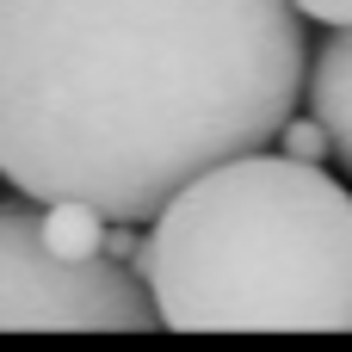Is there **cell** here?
Here are the masks:
<instances>
[{
    "instance_id": "7",
    "label": "cell",
    "mask_w": 352,
    "mask_h": 352,
    "mask_svg": "<svg viewBox=\"0 0 352 352\" xmlns=\"http://www.w3.org/2000/svg\"><path fill=\"white\" fill-rule=\"evenodd\" d=\"M303 19H316V25H346L352 19V0H291Z\"/></svg>"
},
{
    "instance_id": "2",
    "label": "cell",
    "mask_w": 352,
    "mask_h": 352,
    "mask_svg": "<svg viewBox=\"0 0 352 352\" xmlns=\"http://www.w3.org/2000/svg\"><path fill=\"white\" fill-rule=\"evenodd\" d=\"M130 266L179 334H346L352 198L322 161L248 148L192 173Z\"/></svg>"
},
{
    "instance_id": "1",
    "label": "cell",
    "mask_w": 352,
    "mask_h": 352,
    "mask_svg": "<svg viewBox=\"0 0 352 352\" xmlns=\"http://www.w3.org/2000/svg\"><path fill=\"white\" fill-rule=\"evenodd\" d=\"M303 56L291 0H0V179L142 229L192 173L272 148Z\"/></svg>"
},
{
    "instance_id": "5",
    "label": "cell",
    "mask_w": 352,
    "mask_h": 352,
    "mask_svg": "<svg viewBox=\"0 0 352 352\" xmlns=\"http://www.w3.org/2000/svg\"><path fill=\"white\" fill-rule=\"evenodd\" d=\"M37 241L62 260H93L105 248V217L93 204H74V198H50L37 204Z\"/></svg>"
},
{
    "instance_id": "3",
    "label": "cell",
    "mask_w": 352,
    "mask_h": 352,
    "mask_svg": "<svg viewBox=\"0 0 352 352\" xmlns=\"http://www.w3.org/2000/svg\"><path fill=\"white\" fill-rule=\"evenodd\" d=\"M130 260H62L37 241V204H0V334H155Z\"/></svg>"
},
{
    "instance_id": "4",
    "label": "cell",
    "mask_w": 352,
    "mask_h": 352,
    "mask_svg": "<svg viewBox=\"0 0 352 352\" xmlns=\"http://www.w3.org/2000/svg\"><path fill=\"white\" fill-rule=\"evenodd\" d=\"M346 80H352V37H346V25H322V43H309V56H303V87H297V99H303V111L322 124L334 161L352 155Z\"/></svg>"
},
{
    "instance_id": "6",
    "label": "cell",
    "mask_w": 352,
    "mask_h": 352,
    "mask_svg": "<svg viewBox=\"0 0 352 352\" xmlns=\"http://www.w3.org/2000/svg\"><path fill=\"white\" fill-rule=\"evenodd\" d=\"M272 142H278V155H291V161H334V148H328V136H322V124H316L309 111H291V118L272 130Z\"/></svg>"
}]
</instances>
